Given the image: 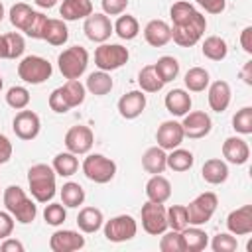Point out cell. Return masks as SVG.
<instances>
[{"instance_id": "cell-1", "label": "cell", "mask_w": 252, "mask_h": 252, "mask_svg": "<svg viewBox=\"0 0 252 252\" xmlns=\"http://www.w3.org/2000/svg\"><path fill=\"white\" fill-rule=\"evenodd\" d=\"M169 18H171V39L179 47H193L195 43L201 41L205 30H207V20L205 16L187 0H177L169 8Z\"/></svg>"}, {"instance_id": "cell-2", "label": "cell", "mask_w": 252, "mask_h": 252, "mask_svg": "<svg viewBox=\"0 0 252 252\" xmlns=\"http://www.w3.org/2000/svg\"><path fill=\"white\" fill-rule=\"evenodd\" d=\"M55 169L47 163H35L28 169V187L37 203H49L55 197Z\"/></svg>"}, {"instance_id": "cell-3", "label": "cell", "mask_w": 252, "mask_h": 252, "mask_svg": "<svg viewBox=\"0 0 252 252\" xmlns=\"http://www.w3.org/2000/svg\"><path fill=\"white\" fill-rule=\"evenodd\" d=\"M4 207L6 211L14 217V220H18L20 224H30L35 220L37 217V207L35 203L26 195V191L20 185H8L4 189L2 195Z\"/></svg>"}, {"instance_id": "cell-4", "label": "cell", "mask_w": 252, "mask_h": 252, "mask_svg": "<svg viewBox=\"0 0 252 252\" xmlns=\"http://www.w3.org/2000/svg\"><path fill=\"white\" fill-rule=\"evenodd\" d=\"M85 85L79 79H67V83L63 87H57L51 91L49 94V108L57 114H65L71 108L83 104L85 100Z\"/></svg>"}, {"instance_id": "cell-5", "label": "cell", "mask_w": 252, "mask_h": 252, "mask_svg": "<svg viewBox=\"0 0 252 252\" xmlns=\"http://www.w3.org/2000/svg\"><path fill=\"white\" fill-rule=\"evenodd\" d=\"M89 65V51L81 45H71L63 49L57 57V67L65 79H79Z\"/></svg>"}, {"instance_id": "cell-6", "label": "cell", "mask_w": 252, "mask_h": 252, "mask_svg": "<svg viewBox=\"0 0 252 252\" xmlns=\"http://www.w3.org/2000/svg\"><path fill=\"white\" fill-rule=\"evenodd\" d=\"M53 73L51 63L39 55H28L18 63V77L28 85H41Z\"/></svg>"}, {"instance_id": "cell-7", "label": "cell", "mask_w": 252, "mask_h": 252, "mask_svg": "<svg viewBox=\"0 0 252 252\" xmlns=\"http://www.w3.org/2000/svg\"><path fill=\"white\" fill-rule=\"evenodd\" d=\"M81 167L87 179H91L93 183H100V185L112 181L116 175V163L102 154H89L83 159Z\"/></svg>"}, {"instance_id": "cell-8", "label": "cell", "mask_w": 252, "mask_h": 252, "mask_svg": "<svg viewBox=\"0 0 252 252\" xmlns=\"http://www.w3.org/2000/svg\"><path fill=\"white\" fill-rule=\"evenodd\" d=\"M217 205H219V197L213 193V191H205L201 195H197L185 209H187V220L189 224L193 226H201V224H207L215 211H217Z\"/></svg>"}, {"instance_id": "cell-9", "label": "cell", "mask_w": 252, "mask_h": 252, "mask_svg": "<svg viewBox=\"0 0 252 252\" xmlns=\"http://www.w3.org/2000/svg\"><path fill=\"white\" fill-rule=\"evenodd\" d=\"M130 59L128 47L120 45V43H100L94 49V65L100 71H114L120 69L122 65H126Z\"/></svg>"}, {"instance_id": "cell-10", "label": "cell", "mask_w": 252, "mask_h": 252, "mask_svg": "<svg viewBox=\"0 0 252 252\" xmlns=\"http://www.w3.org/2000/svg\"><path fill=\"white\" fill-rule=\"evenodd\" d=\"M140 217H142V228L152 236H159L161 232H165L169 228L167 226V209L163 207V203H154V201L144 203Z\"/></svg>"}, {"instance_id": "cell-11", "label": "cell", "mask_w": 252, "mask_h": 252, "mask_svg": "<svg viewBox=\"0 0 252 252\" xmlns=\"http://www.w3.org/2000/svg\"><path fill=\"white\" fill-rule=\"evenodd\" d=\"M138 232V222L130 215H116L104 222V238L108 242H126L132 240Z\"/></svg>"}, {"instance_id": "cell-12", "label": "cell", "mask_w": 252, "mask_h": 252, "mask_svg": "<svg viewBox=\"0 0 252 252\" xmlns=\"http://www.w3.org/2000/svg\"><path fill=\"white\" fill-rule=\"evenodd\" d=\"M94 144V134L89 126L85 124H77V126H71L65 134V148L67 152L75 154V156H85L91 152Z\"/></svg>"}, {"instance_id": "cell-13", "label": "cell", "mask_w": 252, "mask_h": 252, "mask_svg": "<svg viewBox=\"0 0 252 252\" xmlns=\"http://www.w3.org/2000/svg\"><path fill=\"white\" fill-rule=\"evenodd\" d=\"M83 32L85 35L94 41V43H104L112 33H114V28H112V22L110 18L102 12V14H91L85 18V24H83Z\"/></svg>"}, {"instance_id": "cell-14", "label": "cell", "mask_w": 252, "mask_h": 252, "mask_svg": "<svg viewBox=\"0 0 252 252\" xmlns=\"http://www.w3.org/2000/svg\"><path fill=\"white\" fill-rule=\"evenodd\" d=\"M181 128H183L185 138L199 140V138H205L211 132L213 120L205 110H193V112L189 110L181 120Z\"/></svg>"}, {"instance_id": "cell-15", "label": "cell", "mask_w": 252, "mask_h": 252, "mask_svg": "<svg viewBox=\"0 0 252 252\" xmlns=\"http://www.w3.org/2000/svg\"><path fill=\"white\" fill-rule=\"evenodd\" d=\"M12 130H14V134L20 138V140H33V138H37V134H39V130H41V120H39V116L33 112V110H26V108H22L16 116H14V120H12Z\"/></svg>"}, {"instance_id": "cell-16", "label": "cell", "mask_w": 252, "mask_h": 252, "mask_svg": "<svg viewBox=\"0 0 252 252\" xmlns=\"http://www.w3.org/2000/svg\"><path fill=\"white\" fill-rule=\"evenodd\" d=\"M185 134H183V128H181V122L177 120H165L158 126V132H156V142L161 150L169 152L173 148H179L181 142H183Z\"/></svg>"}, {"instance_id": "cell-17", "label": "cell", "mask_w": 252, "mask_h": 252, "mask_svg": "<svg viewBox=\"0 0 252 252\" xmlns=\"http://www.w3.org/2000/svg\"><path fill=\"white\" fill-rule=\"evenodd\" d=\"M226 228L234 236H246L252 232V205H242L228 213Z\"/></svg>"}, {"instance_id": "cell-18", "label": "cell", "mask_w": 252, "mask_h": 252, "mask_svg": "<svg viewBox=\"0 0 252 252\" xmlns=\"http://www.w3.org/2000/svg\"><path fill=\"white\" fill-rule=\"evenodd\" d=\"M85 246V236L77 230H55L49 238V248L53 252H75Z\"/></svg>"}, {"instance_id": "cell-19", "label": "cell", "mask_w": 252, "mask_h": 252, "mask_svg": "<svg viewBox=\"0 0 252 252\" xmlns=\"http://www.w3.org/2000/svg\"><path fill=\"white\" fill-rule=\"evenodd\" d=\"M146 108V94L144 91H130L118 98V112L126 120L138 118Z\"/></svg>"}, {"instance_id": "cell-20", "label": "cell", "mask_w": 252, "mask_h": 252, "mask_svg": "<svg viewBox=\"0 0 252 252\" xmlns=\"http://www.w3.org/2000/svg\"><path fill=\"white\" fill-rule=\"evenodd\" d=\"M222 158L228 161V163H234V165H244L250 158V148L246 144L244 138H238V136H230L224 140L222 144Z\"/></svg>"}, {"instance_id": "cell-21", "label": "cell", "mask_w": 252, "mask_h": 252, "mask_svg": "<svg viewBox=\"0 0 252 252\" xmlns=\"http://www.w3.org/2000/svg\"><path fill=\"white\" fill-rule=\"evenodd\" d=\"M209 94H207V98H209V106H211V110H215V112H224L226 108H228V104H230V98H232V93H230V85L226 83V81H222V79H219V81H215V83H209Z\"/></svg>"}, {"instance_id": "cell-22", "label": "cell", "mask_w": 252, "mask_h": 252, "mask_svg": "<svg viewBox=\"0 0 252 252\" xmlns=\"http://www.w3.org/2000/svg\"><path fill=\"white\" fill-rule=\"evenodd\" d=\"M144 39L152 47H163L171 41V28L163 20H150L144 28Z\"/></svg>"}, {"instance_id": "cell-23", "label": "cell", "mask_w": 252, "mask_h": 252, "mask_svg": "<svg viewBox=\"0 0 252 252\" xmlns=\"http://www.w3.org/2000/svg\"><path fill=\"white\" fill-rule=\"evenodd\" d=\"M163 104H165V108H167L169 114H173V116H185L191 110V104L193 102H191V96H189V93L185 89H173V91H169L165 94Z\"/></svg>"}, {"instance_id": "cell-24", "label": "cell", "mask_w": 252, "mask_h": 252, "mask_svg": "<svg viewBox=\"0 0 252 252\" xmlns=\"http://www.w3.org/2000/svg\"><path fill=\"white\" fill-rule=\"evenodd\" d=\"M102 224H104V215L96 207H83L77 215V226L85 234H93V232L100 230Z\"/></svg>"}, {"instance_id": "cell-25", "label": "cell", "mask_w": 252, "mask_h": 252, "mask_svg": "<svg viewBox=\"0 0 252 252\" xmlns=\"http://www.w3.org/2000/svg\"><path fill=\"white\" fill-rule=\"evenodd\" d=\"M183 252H201L209 246V234L199 226H185L181 230Z\"/></svg>"}, {"instance_id": "cell-26", "label": "cell", "mask_w": 252, "mask_h": 252, "mask_svg": "<svg viewBox=\"0 0 252 252\" xmlns=\"http://www.w3.org/2000/svg\"><path fill=\"white\" fill-rule=\"evenodd\" d=\"M59 14H61V20L65 22L85 20L87 16L93 14V2L91 0H63Z\"/></svg>"}, {"instance_id": "cell-27", "label": "cell", "mask_w": 252, "mask_h": 252, "mask_svg": "<svg viewBox=\"0 0 252 252\" xmlns=\"http://www.w3.org/2000/svg\"><path fill=\"white\" fill-rule=\"evenodd\" d=\"M146 197L154 203H165L171 197V183L161 173L152 175L146 183Z\"/></svg>"}, {"instance_id": "cell-28", "label": "cell", "mask_w": 252, "mask_h": 252, "mask_svg": "<svg viewBox=\"0 0 252 252\" xmlns=\"http://www.w3.org/2000/svg\"><path fill=\"white\" fill-rule=\"evenodd\" d=\"M201 175H203V179L207 183L220 185V183H224L228 179V165H226V161H222L219 158H211V159H207L203 163Z\"/></svg>"}, {"instance_id": "cell-29", "label": "cell", "mask_w": 252, "mask_h": 252, "mask_svg": "<svg viewBox=\"0 0 252 252\" xmlns=\"http://www.w3.org/2000/svg\"><path fill=\"white\" fill-rule=\"evenodd\" d=\"M142 167L148 173H152V175L163 173V169L167 167V154H165V150H161L159 146L148 148L144 152V156H142Z\"/></svg>"}, {"instance_id": "cell-30", "label": "cell", "mask_w": 252, "mask_h": 252, "mask_svg": "<svg viewBox=\"0 0 252 252\" xmlns=\"http://www.w3.org/2000/svg\"><path fill=\"white\" fill-rule=\"evenodd\" d=\"M112 87H114V83H112V77H110V73L108 71H94V73H91L89 77H87V83H85V89L91 93V94H94V96H104V94H108L110 91H112Z\"/></svg>"}, {"instance_id": "cell-31", "label": "cell", "mask_w": 252, "mask_h": 252, "mask_svg": "<svg viewBox=\"0 0 252 252\" xmlns=\"http://www.w3.org/2000/svg\"><path fill=\"white\" fill-rule=\"evenodd\" d=\"M43 39L49 43V45H63L67 43L69 39V30H67V24L65 20H57V18H49L47 24H45V32H43Z\"/></svg>"}, {"instance_id": "cell-32", "label": "cell", "mask_w": 252, "mask_h": 252, "mask_svg": "<svg viewBox=\"0 0 252 252\" xmlns=\"http://www.w3.org/2000/svg\"><path fill=\"white\" fill-rule=\"evenodd\" d=\"M195 163V158L189 150H183V148H173L169 150L167 154V167L171 171H177V173H183V171H189Z\"/></svg>"}, {"instance_id": "cell-33", "label": "cell", "mask_w": 252, "mask_h": 252, "mask_svg": "<svg viewBox=\"0 0 252 252\" xmlns=\"http://www.w3.org/2000/svg\"><path fill=\"white\" fill-rule=\"evenodd\" d=\"M201 51L211 61H222L228 53V45L220 35H209V37H205V41L201 45Z\"/></svg>"}, {"instance_id": "cell-34", "label": "cell", "mask_w": 252, "mask_h": 252, "mask_svg": "<svg viewBox=\"0 0 252 252\" xmlns=\"http://www.w3.org/2000/svg\"><path fill=\"white\" fill-rule=\"evenodd\" d=\"M112 28H114V33H116L120 39H126V41L134 39V37L140 33V24H138V20H136L134 16H130V14H120V18L112 24Z\"/></svg>"}, {"instance_id": "cell-35", "label": "cell", "mask_w": 252, "mask_h": 252, "mask_svg": "<svg viewBox=\"0 0 252 252\" xmlns=\"http://www.w3.org/2000/svg\"><path fill=\"white\" fill-rule=\"evenodd\" d=\"M154 69H156L158 77L161 79V83L165 85V83H171L173 79H177V75H179V61L175 57H171V55H163V57H159L154 63Z\"/></svg>"}, {"instance_id": "cell-36", "label": "cell", "mask_w": 252, "mask_h": 252, "mask_svg": "<svg viewBox=\"0 0 252 252\" xmlns=\"http://www.w3.org/2000/svg\"><path fill=\"white\" fill-rule=\"evenodd\" d=\"M51 167L55 169L57 175H61V177H71V175L77 173V169H79V159H77V156L71 154V152H61V154H57V156L53 158Z\"/></svg>"}, {"instance_id": "cell-37", "label": "cell", "mask_w": 252, "mask_h": 252, "mask_svg": "<svg viewBox=\"0 0 252 252\" xmlns=\"http://www.w3.org/2000/svg\"><path fill=\"white\" fill-rule=\"evenodd\" d=\"M59 195H61V203L65 207H69V209H77L79 205L85 203V189L79 183H75V181L63 183Z\"/></svg>"}, {"instance_id": "cell-38", "label": "cell", "mask_w": 252, "mask_h": 252, "mask_svg": "<svg viewBox=\"0 0 252 252\" xmlns=\"http://www.w3.org/2000/svg\"><path fill=\"white\" fill-rule=\"evenodd\" d=\"M185 87L191 91V93H201L209 87L211 83V77H209V71L203 69V67H191L187 73H185Z\"/></svg>"}, {"instance_id": "cell-39", "label": "cell", "mask_w": 252, "mask_h": 252, "mask_svg": "<svg viewBox=\"0 0 252 252\" xmlns=\"http://www.w3.org/2000/svg\"><path fill=\"white\" fill-rule=\"evenodd\" d=\"M138 85H140V89L144 93H158V91L163 89V83L158 77L154 65H146V67L140 69V73H138Z\"/></svg>"}, {"instance_id": "cell-40", "label": "cell", "mask_w": 252, "mask_h": 252, "mask_svg": "<svg viewBox=\"0 0 252 252\" xmlns=\"http://www.w3.org/2000/svg\"><path fill=\"white\" fill-rule=\"evenodd\" d=\"M32 14H33L32 6H28L26 2H16L10 8V22H12V26L16 30L24 32L26 26H28V22H30V18H32Z\"/></svg>"}, {"instance_id": "cell-41", "label": "cell", "mask_w": 252, "mask_h": 252, "mask_svg": "<svg viewBox=\"0 0 252 252\" xmlns=\"http://www.w3.org/2000/svg\"><path fill=\"white\" fill-rule=\"evenodd\" d=\"M30 98H32V96H30V91H28L26 87H20V85L10 87V89L6 91V104H8V106H12L14 110L28 108Z\"/></svg>"}, {"instance_id": "cell-42", "label": "cell", "mask_w": 252, "mask_h": 252, "mask_svg": "<svg viewBox=\"0 0 252 252\" xmlns=\"http://www.w3.org/2000/svg\"><path fill=\"white\" fill-rule=\"evenodd\" d=\"M4 45H6V59H18L26 49V39L22 37V33L10 32L4 33Z\"/></svg>"}, {"instance_id": "cell-43", "label": "cell", "mask_w": 252, "mask_h": 252, "mask_svg": "<svg viewBox=\"0 0 252 252\" xmlns=\"http://www.w3.org/2000/svg\"><path fill=\"white\" fill-rule=\"evenodd\" d=\"M232 128L242 136L252 134V106H242L240 110H236V114L232 116Z\"/></svg>"}, {"instance_id": "cell-44", "label": "cell", "mask_w": 252, "mask_h": 252, "mask_svg": "<svg viewBox=\"0 0 252 252\" xmlns=\"http://www.w3.org/2000/svg\"><path fill=\"white\" fill-rule=\"evenodd\" d=\"M167 226L171 230H183L185 226H189V220H187V209L185 205H171L167 209Z\"/></svg>"}, {"instance_id": "cell-45", "label": "cell", "mask_w": 252, "mask_h": 252, "mask_svg": "<svg viewBox=\"0 0 252 252\" xmlns=\"http://www.w3.org/2000/svg\"><path fill=\"white\" fill-rule=\"evenodd\" d=\"M47 20H49L47 16H43L41 12H35V10H33V14H32V18H30V22H28L24 33H26L28 37H32V39H43V32H45Z\"/></svg>"}, {"instance_id": "cell-46", "label": "cell", "mask_w": 252, "mask_h": 252, "mask_svg": "<svg viewBox=\"0 0 252 252\" xmlns=\"http://www.w3.org/2000/svg\"><path fill=\"white\" fill-rule=\"evenodd\" d=\"M43 219L51 226H61L65 222V219H67L65 205L63 203H51L49 201V205H45V209H43Z\"/></svg>"}, {"instance_id": "cell-47", "label": "cell", "mask_w": 252, "mask_h": 252, "mask_svg": "<svg viewBox=\"0 0 252 252\" xmlns=\"http://www.w3.org/2000/svg\"><path fill=\"white\" fill-rule=\"evenodd\" d=\"M159 250L161 252H183L181 232L179 230H165L159 234Z\"/></svg>"}, {"instance_id": "cell-48", "label": "cell", "mask_w": 252, "mask_h": 252, "mask_svg": "<svg viewBox=\"0 0 252 252\" xmlns=\"http://www.w3.org/2000/svg\"><path fill=\"white\" fill-rule=\"evenodd\" d=\"M211 248L215 252H234L238 248V240L234 234L230 232H219L217 236H213L211 240Z\"/></svg>"}, {"instance_id": "cell-49", "label": "cell", "mask_w": 252, "mask_h": 252, "mask_svg": "<svg viewBox=\"0 0 252 252\" xmlns=\"http://www.w3.org/2000/svg\"><path fill=\"white\" fill-rule=\"evenodd\" d=\"M128 2L130 0H100V6L106 16H120L126 12Z\"/></svg>"}, {"instance_id": "cell-50", "label": "cell", "mask_w": 252, "mask_h": 252, "mask_svg": "<svg viewBox=\"0 0 252 252\" xmlns=\"http://www.w3.org/2000/svg\"><path fill=\"white\" fill-rule=\"evenodd\" d=\"M14 224H16L14 217H12L8 211H0V240L12 236V232H14Z\"/></svg>"}, {"instance_id": "cell-51", "label": "cell", "mask_w": 252, "mask_h": 252, "mask_svg": "<svg viewBox=\"0 0 252 252\" xmlns=\"http://www.w3.org/2000/svg\"><path fill=\"white\" fill-rule=\"evenodd\" d=\"M195 2L209 14H220L226 8V0H195Z\"/></svg>"}, {"instance_id": "cell-52", "label": "cell", "mask_w": 252, "mask_h": 252, "mask_svg": "<svg viewBox=\"0 0 252 252\" xmlns=\"http://www.w3.org/2000/svg\"><path fill=\"white\" fill-rule=\"evenodd\" d=\"M10 158H12V142L4 134H0V165L8 163Z\"/></svg>"}, {"instance_id": "cell-53", "label": "cell", "mask_w": 252, "mask_h": 252, "mask_svg": "<svg viewBox=\"0 0 252 252\" xmlns=\"http://www.w3.org/2000/svg\"><path fill=\"white\" fill-rule=\"evenodd\" d=\"M0 250L2 252H24V244L20 242V240H16V238H4L2 240V244H0Z\"/></svg>"}, {"instance_id": "cell-54", "label": "cell", "mask_w": 252, "mask_h": 252, "mask_svg": "<svg viewBox=\"0 0 252 252\" xmlns=\"http://www.w3.org/2000/svg\"><path fill=\"white\" fill-rule=\"evenodd\" d=\"M240 45L242 49L250 55L252 53V26H246L242 32H240Z\"/></svg>"}, {"instance_id": "cell-55", "label": "cell", "mask_w": 252, "mask_h": 252, "mask_svg": "<svg viewBox=\"0 0 252 252\" xmlns=\"http://www.w3.org/2000/svg\"><path fill=\"white\" fill-rule=\"evenodd\" d=\"M240 79L246 85H252V61H246L244 63V67L240 69Z\"/></svg>"}, {"instance_id": "cell-56", "label": "cell", "mask_w": 252, "mask_h": 252, "mask_svg": "<svg viewBox=\"0 0 252 252\" xmlns=\"http://www.w3.org/2000/svg\"><path fill=\"white\" fill-rule=\"evenodd\" d=\"M0 59H6V45H4V35H0Z\"/></svg>"}, {"instance_id": "cell-57", "label": "cell", "mask_w": 252, "mask_h": 252, "mask_svg": "<svg viewBox=\"0 0 252 252\" xmlns=\"http://www.w3.org/2000/svg\"><path fill=\"white\" fill-rule=\"evenodd\" d=\"M2 20H4V4L0 2V22H2Z\"/></svg>"}, {"instance_id": "cell-58", "label": "cell", "mask_w": 252, "mask_h": 252, "mask_svg": "<svg viewBox=\"0 0 252 252\" xmlns=\"http://www.w3.org/2000/svg\"><path fill=\"white\" fill-rule=\"evenodd\" d=\"M2 85H4V81H2V75H0V91H2Z\"/></svg>"}]
</instances>
